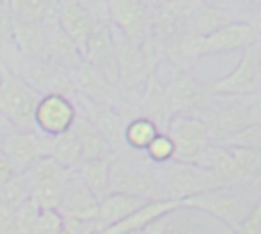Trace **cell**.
I'll return each mask as SVG.
<instances>
[{"label":"cell","mask_w":261,"mask_h":234,"mask_svg":"<svg viewBox=\"0 0 261 234\" xmlns=\"http://www.w3.org/2000/svg\"><path fill=\"white\" fill-rule=\"evenodd\" d=\"M206 126L210 142L220 144L251 124H257L253 96H210L194 114Z\"/></svg>","instance_id":"obj_1"},{"label":"cell","mask_w":261,"mask_h":234,"mask_svg":"<svg viewBox=\"0 0 261 234\" xmlns=\"http://www.w3.org/2000/svg\"><path fill=\"white\" fill-rule=\"evenodd\" d=\"M108 193H126L143 201L165 199L159 171L145 167L126 153L110 157L108 163Z\"/></svg>","instance_id":"obj_2"},{"label":"cell","mask_w":261,"mask_h":234,"mask_svg":"<svg viewBox=\"0 0 261 234\" xmlns=\"http://www.w3.org/2000/svg\"><path fill=\"white\" fill-rule=\"evenodd\" d=\"M257 199L239 191V189H230V187H218V189H210L198 195H192L184 201H179L181 208L208 216L210 220L222 224L226 230H234L243 218L249 214V210L253 208Z\"/></svg>","instance_id":"obj_3"},{"label":"cell","mask_w":261,"mask_h":234,"mask_svg":"<svg viewBox=\"0 0 261 234\" xmlns=\"http://www.w3.org/2000/svg\"><path fill=\"white\" fill-rule=\"evenodd\" d=\"M39 98L41 96L31 85L0 63V114L14 130H35L33 114Z\"/></svg>","instance_id":"obj_4"},{"label":"cell","mask_w":261,"mask_h":234,"mask_svg":"<svg viewBox=\"0 0 261 234\" xmlns=\"http://www.w3.org/2000/svg\"><path fill=\"white\" fill-rule=\"evenodd\" d=\"M67 173L69 171L51 157H43L37 163H33L24 171L29 183V199L35 201L39 210H57L63 195Z\"/></svg>","instance_id":"obj_5"},{"label":"cell","mask_w":261,"mask_h":234,"mask_svg":"<svg viewBox=\"0 0 261 234\" xmlns=\"http://www.w3.org/2000/svg\"><path fill=\"white\" fill-rule=\"evenodd\" d=\"M159 177H161L165 199H173V201H184L192 195L222 187L220 181L206 169H200L196 165L175 163V161L165 163L159 171Z\"/></svg>","instance_id":"obj_6"},{"label":"cell","mask_w":261,"mask_h":234,"mask_svg":"<svg viewBox=\"0 0 261 234\" xmlns=\"http://www.w3.org/2000/svg\"><path fill=\"white\" fill-rule=\"evenodd\" d=\"M165 132L173 142L175 163L196 165L204 151L210 147V136L206 126L194 114H175L165 122Z\"/></svg>","instance_id":"obj_7"},{"label":"cell","mask_w":261,"mask_h":234,"mask_svg":"<svg viewBox=\"0 0 261 234\" xmlns=\"http://www.w3.org/2000/svg\"><path fill=\"white\" fill-rule=\"evenodd\" d=\"M210 98L208 85L200 83L188 69L171 67L165 79V112L167 118L175 114H196Z\"/></svg>","instance_id":"obj_8"},{"label":"cell","mask_w":261,"mask_h":234,"mask_svg":"<svg viewBox=\"0 0 261 234\" xmlns=\"http://www.w3.org/2000/svg\"><path fill=\"white\" fill-rule=\"evenodd\" d=\"M82 61L88 63L114 92L120 83L116 53H114V41H112V26L110 22H96L86 47L82 51Z\"/></svg>","instance_id":"obj_9"},{"label":"cell","mask_w":261,"mask_h":234,"mask_svg":"<svg viewBox=\"0 0 261 234\" xmlns=\"http://www.w3.org/2000/svg\"><path fill=\"white\" fill-rule=\"evenodd\" d=\"M77 116V108L69 96L63 94H45L39 98L33 114L35 130L47 138L65 134Z\"/></svg>","instance_id":"obj_10"},{"label":"cell","mask_w":261,"mask_h":234,"mask_svg":"<svg viewBox=\"0 0 261 234\" xmlns=\"http://www.w3.org/2000/svg\"><path fill=\"white\" fill-rule=\"evenodd\" d=\"M257 45H249L243 49L234 69L224 77L212 81L208 85L210 96H255L261 90V79L255 67Z\"/></svg>","instance_id":"obj_11"},{"label":"cell","mask_w":261,"mask_h":234,"mask_svg":"<svg viewBox=\"0 0 261 234\" xmlns=\"http://www.w3.org/2000/svg\"><path fill=\"white\" fill-rule=\"evenodd\" d=\"M0 151L14 173H24L33 163L43 157H49V138L39 134L37 130L22 132L12 128L0 140Z\"/></svg>","instance_id":"obj_12"},{"label":"cell","mask_w":261,"mask_h":234,"mask_svg":"<svg viewBox=\"0 0 261 234\" xmlns=\"http://www.w3.org/2000/svg\"><path fill=\"white\" fill-rule=\"evenodd\" d=\"M108 22L137 47L149 41V6L137 0H106Z\"/></svg>","instance_id":"obj_13"},{"label":"cell","mask_w":261,"mask_h":234,"mask_svg":"<svg viewBox=\"0 0 261 234\" xmlns=\"http://www.w3.org/2000/svg\"><path fill=\"white\" fill-rule=\"evenodd\" d=\"M255 43V37L249 28V24L245 20H234L228 26L208 35V37H192L190 43V51L194 61H198L200 57L206 55H218V53H230L237 49H245L249 45Z\"/></svg>","instance_id":"obj_14"},{"label":"cell","mask_w":261,"mask_h":234,"mask_svg":"<svg viewBox=\"0 0 261 234\" xmlns=\"http://www.w3.org/2000/svg\"><path fill=\"white\" fill-rule=\"evenodd\" d=\"M55 18H57L61 31L67 35V39L73 43V47L82 55V51L86 47V41H88L92 28L96 24L90 10L80 0H57Z\"/></svg>","instance_id":"obj_15"},{"label":"cell","mask_w":261,"mask_h":234,"mask_svg":"<svg viewBox=\"0 0 261 234\" xmlns=\"http://www.w3.org/2000/svg\"><path fill=\"white\" fill-rule=\"evenodd\" d=\"M57 212L63 218H73V220H94L96 218L98 199L86 187V183L80 179V175L75 171L67 173L63 195H61V201L57 206Z\"/></svg>","instance_id":"obj_16"},{"label":"cell","mask_w":261,"mask_h":234,"mask_svg":"<svg viewBox=\"0 0 261 234\" xmlns=\"http://www.w3.org/2000/svg\"><path fill=\"white\" fill-rule=\"evenodd\" d=\"M82 104H84V112L82 116H86L94 128L100 132V136L106 140L108 149L112 155H118V153H124L126 147H124V140H122V128L124 124L120 122V116L114 112V108L110 104H96V102H90L86 98H82Z\"/></svg>","instance_id":"obj_17"},{"label":"cell","mask_w":261,"mask_h":234,"mask_svg":"<svg viewBox=\"0 0 261 234\" xmlns=\"http://www.w3.org/2000/svg\"><path fill=\"white\" fill-rule=\"evenodd\" d=\"M43 24L47 31V61L67 73L73 71L82 63V55L73 47V43L67 39V35L61 31V26L55 18V12Z\"/></svg>","instance_id":"obj_18"},{"label":"cell","mask_w":261,"mask_h":234,"mask_svg":"<svg viewBox=\"0 0 261 234\" xmlns=\"http://www.w3.org/2000/svg\"><path fill=\"white\" fill-rule=\"evenodd\" d=\"M14 20V18H12ZM12 43L22 59L47 61V31L43 22H12Z\"/></svg>","instance_id":"obj_19"},{"label":"cell","mask_w":261,"mask_h":234,"mask_svg":"<svg viewBox=\"0 0 261 234\" xmlns=\"http://www.w3.org/2000/svg\"><path fill=\"white\" fill-rule=\"evenodd\" d=\"M177 208H181V206H179V201H173V199H151V201H145L143 206H139L135 212H130L120 222L112 224L110 228H106L98 234H126V232L143 230L149 222H153L159 216H165Z\"/></svg>","instance_id":"obj_20"},{"label":"cell","mask_w":261,"mask_h":234,"mask_svg":"<svg viewBox=\"0 0 261 234\" xmlns=\"http://www.w3.org/2000/svg\"><path fill=\"white\" fill-rule=\"evenodd\" d=\"M71 134L75 136L82 153V163L86 161H96V159H110L112 153L106 144V140L100 136V132L94 128V124L77 112L73 124H71Z\"/></svg>","instance_id":"obj_21"},{"label":"cell","mask_w":261,"mask_h":234,"mask_svg":"<svg viewBox=\"0 0 261 234\" xmlns=\"http://www.w3.org/2000/svg\"><path fill=\"white\" fill-rule=\"evenodd\" d=\"M145 201L126 193H106L100 201H98V212H96V228L98 232L110 228L112 224L120 222L122 218H126L130 212H135L139 206H143Z\"/></svg>","instance_id":"obj_22"},{"label":"cell","mask_w":261,"mask_h":234,"mask_svg":"<svg viewBox=\"0 0 261 234\" xmlns=\"http://www.w3.org/2000/svg\"><path fill=\"white\" fill-rule=\"evenodd\" d=\"M234 20H241V18L230 8H226L224 4H208V2H204L198 8V12L194 14V18H192L190 31L196 37H208V35L228 26Z\"/></svg>","instance_id":"obj_23"},{"label":"cell","mask_w":261,"mask_h":234,"mask_svg":"<svg viewBox=\"0 0 261 234\" xmlns=\"http://www.w3.org/2000/svg\"><path fill=\"white\" fill-rule=\"evenodd\" d=\"M157 132H159V126L149 116L139 114V116H133L124 124L122 140H124V147L130 151H145L149 142L157 136Z\"/></svg>","instance_id":"obj_24"},{"label":"cell","mask_w":261,"mask_h":234,"mask_svg":"<svg viewBox=\"0 0 261 234\" xmlns=\"http://www.w3.org/2000/svg\"><path fill=\"white\" fill-rule=\"evenodd\" d=\"M108 163L110 159H96V161H86L75 169L80 179L96 195L98 201L108 193Z\"/></svg>","instance_id":"obj_25"},{"label":"cell","mask_w":261,"mask_h":234,"mask_svg":"<svg viewBox=\"0 0 261 234\" xmlns=\"http://www.w3.org/2000/svg\"><path fill=\"white\" fill-rule=\"evenodd\" d=\"M14 20L45 22L57 6V0H6Z\"/></svg>","instance_id":"obj_26"},{"label":"cell","mask_w":261,"mask_h":234,"mask_svg":"<svg viewBox=\"0 0 261 234\" xmlns=\"http://www.w3.org/2000/svg\"><path fill=\"white\" fill-rule=\"evenodd\" d=\"M49 157L55 159L59 165H63L67 171H75L82 165L80 144L71 134V130H67L61 136L49 138Z\"/></svg>","instance_id":"obj_27"},{"label":"cell","mask_w":261,"mask_h":234,"mask_svg":"<svg viewBox=\"0 0 261 234\" xmlns=\"http://www.w3.org/2000/svg\"><path fill=\"white\" fill-rule=\"evenodd\" d=\"M163 234H210V230L202 222H198L190 214V210L177 208V210L167 214V222H165V232Z\"/></svg>","instance_id":"obj_28"},{"label":"cell","mask_w":261,"mask_h":234,"mask_svg":"<svg viewBox=\"0 0 261 234\" xmlns=\"http://www.w3.org/2000/svg\"><path fill=\"white\" fill-rule=\"evenodd\" d=\"M37 218H39V208L35 206V201L27 199L24 203H20L14 210L12 222H10V228L6 234H35Z\"/></svg>","instance_id":"obj_29"},{"label":"cell","mask_w":261,"mask_h":234,"mask_svg":"<svg viewBox=\"0 0 261 234\" xmlns=\"http://www.w3.org/2000/svg\"><path fill=\"white\" fill-rule=\"evenodd\" d=\"M29 199V183L24 173H14L8 183L0 189V201L12 210H16L20 203H24Z\"/></svg>","instance_id":"obj_30"},{"label":"cell","mask_w":261,"mask_h":234,"mask_svg":"<svg viewBox=\"0 0 261 234\" xmlns=\"http://www.w3.org/2000/svg\"><path fill=\"white\" fill-rule=\"evenodd\" d=\"M147 157L151 163H157V165H165V163H171L173 161V155H175V149H173V142L171 138L167 136V132H157V136L149 142V147L145 149Z\"/></svg>","instance_id":"obj_31"},{"label":"cell","mask_w":261,"mask_h":234,"mask_svg":"<svg viewBox=\"0 0 261 234\" xmlns=\"http://www.w3.org/2000/svg\"><path fill=\"white\" fill-rule=\"evenodd\" d=\"M220 144L222 147H237V149H249V151L261 153V122L247 126L245 130H241L239 134L226 138Z\"/></svg>","instance_id":"obj_32"},{"label":"cell","mask_w":261,"mask_h":234,"mask_svg":"<svg viewBox=\"0 0 261 234\" xmlns=\"http://www.w3.org/2000/svg\"><path fill=\"white\" fill-rule=\"evenodd\" d=\"M35 234H63V218L57 210H39Z\"/></svg>","instance_id":"obj_33"},{"label":"cell","mask_w":261,"mask_h":234,"mask_svg":"<svg viewBox=\"0 0 261 234\" xmlns=\"http://www.w3.org/2000/svg\"><path fill=\"white\" fill-rule=\"evenodd\" d=\"M232 234H261V197L253 203V208L232 230Z\"/></svg>","instance_id":"obj_34"},{"label":"cell","mask_w":261,"mask_h":234,"mask_svg":"<svg viewBox=\"0 0 261 234\" xmlns=\"http://www.w3.org/2000/svg\"><path fill=\"white\" fill-rule=\"evenodd\" d=\"M12 14L8 8V2H0V51L12 47Z\"/></svg>","instance_id":"obj_35"},{"label":"cell","mask_w":261,"mask_h":234,"mask_svg":"<svg viewBox=\"0 0 261 234\" xmlns=\"http://www.w3.org/2000/svg\"><path fill=\"white\" fill-rule=\"evenodd\" d=\"M243 20L249 24V28H251V33H253V37H255V43L261 41V4H259L253 12H249Z\"/></svg>","instance_id":"obj_36"},{"label":"cell","mask_w":261,"mask_h":234,"mask_svg":"<svg viewBox=\"0 0 261 234\" xmlns=\"http://www.w3.org/2000/svg\"><path fill=\"white\" fill-rule=\"evenodd\" d=\"M222 4L226 6V8H230L234 14L239 12V10H247V12H253L259 4H261V0H222Z\"/></svg>","instance_id":"obj_37"},{"label":"cell","mask_w":261,"mask_h":234,"mask_svg":"<svg viewBox=\"0 0 261 234\" xmlns=\"http://www.w3.org/2000/svg\"><path fill=\"white\" fill-rule=\"evenodd\" d=\"M14 175V171H12V167H10V163L6 161V157L2 155V151H0V189L8 183V179Z\"/></svg>","instance_id":"obj_38"},{"label":"cell","mask_w":261,"mask_h":234,"mask_svg":"<svg viewBox=\"0 0 261 234\" xmlns=\"http://www.w3.org/2000/svg\"><path fill=\"white\" fill-rule=\"evenodd\" d=\"M253 110H255V118H257V122H261V90L253 96Z\"/></svg>","instance_id":"obj_39"},{"label":"cell","mask_w":261,"mask_h":234,"mask_svg":"<svg viewBox=\"0 0 261 234\" xmlns=\"http://www.w3.org/2000/svg\"><path fill=\"white\" fill-rule=\"evenodd\" d=\"M10 130H12V126H10V124H8V122L2 118V114H0V140H2V138H4V136L10 132Z\"/></svg>","instance_id":"obj_40"},{"label":"cell","mask_w":261,"mask_h":234,"mask_svg":"<svg viewBox=\"0 0 261 234\" xmlns=\"http://www.w3.org/2000/svg\"><path fill=\"white\" fill-rule=\"evenodd\" d=\"M257 45V43H255ZM255 67H257V75L261 79V47L257 45V53H255Z\"/></svg>","instance_id":"obj_41"},{"label":"cell","mask_w":261,"mask_h":234,"mask_svg":"<svg viewBox=\"0 0 261 234\" xmlns=\"http://www.w3.org/2000/svg\"><path fill=\"white\" fill-rule=\"evenodd\" d=\"M204 2H208V4H222V0H204Z\"/></svg>","instance_id":"obj_42"},{"label":"cell","mask_w":261,"mask_h":234,"mask_svg":"<svg viewBox=\"0 0 261 234\" xmlns=\"http://www.w3.org/2000/svg\"><path fill=\"white\" fill-rule=\"evenodd\" d=\"M153 2H179V0H153Z\"/></svg>","instance_id":"obj_43"},{"label":"cell","mask_w":261,"mask_h":234,"mask_svg":"<svg viewBox=\"0 0 261 234\" xmlns=\"http://www.w3.org/2000/svg\"><path fill=\"white\" fill-rule=\"evenodd\" d=\"M126 234H143L141 230H135V232H126Z\"/></svg>","instance_id":"obj_44"},{"label":"cell","mask_w":261,"mask_h":234,"mask_svg":"<svg viewBox=\"0 0 261 234\" xmlns=\"http://www.w3.org/2000/svg\"><path fill=\"white\" fill-rule=\"evenodd\" d=\"M0 2H4V0H0Z\"/></svg>","instance_id":"obj_45"}]
</instances>
